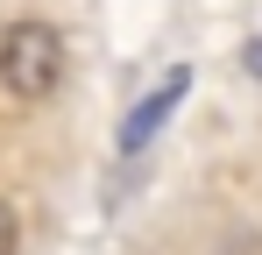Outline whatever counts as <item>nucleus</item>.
Segmentation results:
<instances>
[{"label":"nucleus","mask_w":262,"mask_h":255,"mask_svg":"<svg viewBox=\"0 0 262 255\" xmlns=\"http://www.w3.org/2000/svg\"><path fill=\"white\" fill-rule=\"evenodd\" d=\"M71 78V42L50 14H7L0 22V92L14 107H50Z\"/></svg>","instance_id":"nucleus-1"},{"label":"nucleus","mask_w":262,"mask_h":255,"mask_svg":"<svg viewBox=\"0 0 262 255\" xmlns=\"http://www.w3.org/2000/svg\"><path fill=\"white\" fill-rule=\"evenodd\" d=\"M184 99H191V64H170V71H163V78H156V85L128 107V114H121V128H114V156H121V163H135V156H142V149L170 128V114L184 107Z\"/></svg>","instance_id":"nucleus-2"},{"label":"nucleus","mask_w":262,"mask_h":255,"mask_svg":"<svg viewBox=\"0 0 262 255\" xmlns=\"http://www.w3.org/2000/svg\"><path fill=\"white\" fill-rule=\"evenodd\" d=\"M0 255H21V206L0 199Z\"/></svg>","instance_id":"nucleus-3"},{"label":"nucleus","mask_w":262,"mask_h":255,"mask_svg":"<svg viewBox=\"0 0 262 255\" xmlns=\"http://www.w3.org/2000/svg\"><path fill=\"white\" fill-rule=\"evenodd\" d=\"M241 71L262 85V36H248V42H241Z\"/></svg>","instance_id":"nucleus-4"},{"label":"nucleus","mask_w":262,"mask_h":255,"mask_svg":"<svg viewBox=\"0 0 262 255\" xmlns=\"http://www.w3.org/2000/svg\"><path fill=\"white\" fill-rule=\"evenodd\" d=\"M135 255H156V248H135Z\"/></svg>","instance_id":"nucleus-5"}]
</instances>
